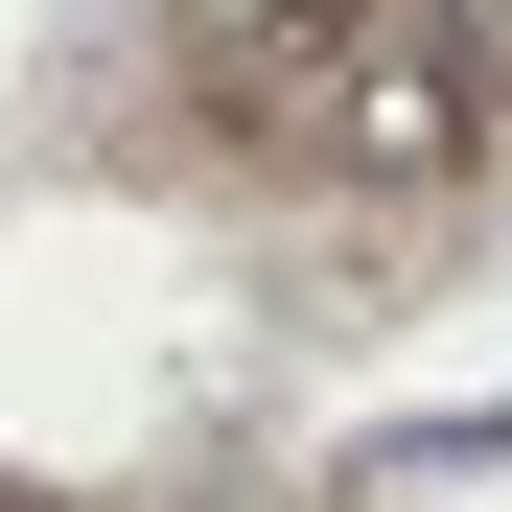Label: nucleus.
Segmentation results:
<instances>
[{"label": "nucleus", "instance_id": "f257e3e1", "mask_svg": "<svg viewBox=\"0 0 512 512\" xmlns=\"http://www.w3.org/2000/svg\"><path fill=\"white\" fill-rule=\"evenodd\" d=\"M489 117V24H466V0H396V24H373V163H443Z\"/></svg>", "mask_w": 512, "mask_h": 512}]
</instances>
